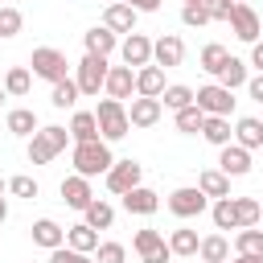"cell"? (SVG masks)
Instances as JSON below:
<instances>
[{
	"mask_svg": "<svg viewBox=\"0 0 263 263\" xmlns=\"http://www.w3.org/2000/svg\"><path fill=\"white\" fill-rule=\"evenodd\" d=\"M70 164H74L78 177L90 181V177H103V173L115 164V156H111V144H103V140H86V144H74Z\"/></svg>",
	"mask_w": 263,
	"mask_h": 263,
	"instance_id": "cell-1",
	"label": "cell"
},
{
	"mask_svg": "<svg viewBox=\"0 0 263 263\" xmlns=\"http://www.w3.org/2000/svg\"><path fill=\"white\" fill-rule=\"evenodd\" d=\"M90 115L99 123V140L103 144H115V140H123L132 132L127 127V103H119V99H99V107Z\"/></svg>",
	"mask_w": 263,
	"mask_h": 263,
	"instance_id": "cell-2",
	"label": "cell"
},
{
	"mask_svg": "<svg viewBox=\"0 0 263 263\" xmlns=\"http://www.w3.org/2000/svg\"><path fill=\"white\" fill-rule=\"evenodd\" d=\"M66 144H70V132L62 123H45V127H37L29 136V160L33 164H49L58 152H66Z\"/></svg>",
	"mask_w": 263,
	"mask_h": 263,
	"instance_id": "cell-3",
	"label": "cell"
},
{
	"mask_svg": "<svg viewBox=\"0 0 263 263\" xmlns=\"http://www.w3.org/2000/svg\"><path fill=\"white\" fill-rule=\"evenodd\" d=\"M29 74H33V78H45V82H62V78H70V62H66L62 49L37 45L33 58H29Z\"/></svg>",
	"mask_w": 263,
	"mask_h": 263,
	"instance_id": "cell-4",
	"label": "cell"
},
{
	"mask_svg": "<svg viewBox=\"0 0 263 263\" xmlns=\"http://www.w3.org/2000/svg\"><path fill=\"white\" fill-rule=\"evenodd\" d=\"M234 90H226V86H218V82H205V86H197L193 90V107L201 111V115H222V119H230L234 115Z\"/></svg>",
	"mask_w": 263,
	"mask_h": 263,
	"instance_id": "cell-5",
	"label": "cell"
},
{
	"mask_svg": "<svg viewBox=\"0 0 263 263\" xmlns=\"http://www.w3.org/2000/svg\"><path fill=\"white\" fill-rule=\"evenodd\" d=\"M103 78H107V58H95V53H82V62L74 66V86L78 95H99L103 90Z\"/></svg>",
	"mask_w": 263,
	"mask_h": 263,
	"instance_id": "cell-6",
	"label": "cell"
},
{
	"mask_svg": "<svg viewBox=\"0 0 263 263\" xmlns=\"http://www.w3.org/2000/svg\"><path fill=\"white\" fill-rule=\"evenodd\" d=\"M103 181H107V189L115 193V197H123L127 189H136V185H144V164L140 160H115L107 173H103Z\"/></svg>",
	"mask_w": 263,
	"mask_h": 263,
	"instance_id": "cell-7",
	"label": "cell"
},
{
	"mask_svg": "<svg viewBox=\"0 0 263 263\" xmlns=\"http://www.w3.org/2000/svg\"><path fill=\"white\" fill-rule=\"evenodd\" d=\"M132 247H136L140 263H168V259H173V255H168V247H164V234H160V230H152V226L136 230Z\"/></svg>",
	"mask_w": 263,
	"mask_h": 263,
	"instance_id": "cell-8",
	"label": "cell"
},
{
	"mask_svg": "<svg viewBox=\"0 0 263 263\" xmlns=\"http://www.w3.org/2000/svg\"><path fill=\"white\" fill-rule=\"evenodd\" d=\"M205 205H210V197H201L197 185H181L168 193V210L177 218H197V214H205Z\"/></svg>",
	"mask_w": 263,
	"mask_h": 263,
	"instance_id": "cell-9",
	"label": "cell"
},
{
	"mask_svg": "<svg viewBox=\"0 0 263 263\" xmlns=\"http://www.w3.org/2000/svg\"><path fill=\"white\" fill-rule=\"evenodd\" d=\"M226 25L234 29V37H238V41H247V45H255V41H259V12H255L251 4H234V8H230V16H226Z\"/></svg>",
	"mask_w": 263,
	"mask_h": 263,
	"instance_id": "cell-10",
	"label": "cell"
},
{
	"mask_svg": "<svg viewBox=\"0 0 263 263\" xmlns=\"http://www.w3.org/2000/svg\"><path fill=\"white\" fill-rule=\"evenodd\" d=\"M181 58H185V41L177 33H164V37L152 41V66L173 70V66H181Z\"/></svg>",
	"mask_w": 263,
	"mask_h": 263,
	"instance_id": "cell-11",
	"label": "cell"
},
{
	"mask_svg": "<svg viewBox=\"0 0 263 263\" xmlns=\"http://www.w3.org/2000/svg\"><path fill=\"white\" fill-rule=\"evenodd\" d=\"M119 53H123V66H127V70H140V66L152 62V41H148L144 33H127V37L119 41Z\"/></svg>",
	"mask_w": 263,
	"mask_h": 263,
	"instance_id": "cell-12",
	"label": "cell"
},
{
	"mask_svg": "<svg viewBox=\"0 0 263 263\" xmlns=\"http://www.w3.org/2000/svg\"><path fill=\"white\" fill-rule=\"evenodd\" d=\"M103 90H107V99H132L136 95V70H127V66H107V78H103Z\"/></svg>",
	"mask_w": 263,
	"mask_h": 263,
	"instance_id": "cell-13",
	"label": "cell"
},
{
	"mask_svg": "<svg viewBox=\"0 0 263 263\" xmlns=\"http://www.w3.org/2000/svg\"><path fill=\"white\" fill-rule=\"evenodd\" d=\"M218 173H222V177H247V173H251V152L238 148V144H222V152H218Z\"/></svg>",
	"mask_w": 263,
	"mask_h": 263,
	"instance_id": "cell-14",
	"label": "cell"
},
{
	"mask_svg": "<svg viewBox=\"0 0 263 263\" xmlns=\"http://www.w3.org/2000/svg\"><path fill=\"white\" fill-rule=\"evenodd\" d=\"M58 193H62V201H66L70 210H86V205L95 201L90 181H86V177H78V173H70V177L62 181V189H58Z\"/></svg>",
	"mask_w": 263,
	"mask_h": 263,
	"instance_id": "cell-15",
	"label": "cell"
},
{
	"mask_svg": "<svg viewBox=\"0 0 263 263\" xmlns=\"http://www.w3.org/2000/svg\"><path fill=\"white\" fill-rule=\"evenodd\" d=\"M136 16H140V12H132L123 0H115V4L103 8V29H111L115 37H119V33H136Z\"/></svg>",
	"mask_w": 263,
	"mask_h": 263,
	"instance_id": "cell-16",
	"label": "cell"
},
{
	"mask_svg": "<svg viewBox=\"0 0 263 263\" xmlns=\"http://www.w3.org/2000/svg\"><path fill=\"white\" fill-rule=\"evenodd\" d=\"M230 144H238V148H247V152L263 148V123H259L255 115H242V119L234 123V132H230Z\"/></svg>",
	"mask_w": 263,
	"mask_h": 263,
	"instance_id": "cell-17",
	"label": "cell"
},
{
	"mask_svg": "<svg viewBox=\"0 0 263 263\" xmlns=\"http://www.w3.org/2000/svg\"><path fill=\"white\" fill-rule=\"evenodd\" d=\"M123 210H127V214H140V218H148V214H156V210H160V197H156V189L136 185V189H127V193H123Z\"/></svg>",
	"mask_w": 263,
	"mask_h": 263,
	"instance_id": "cell-18",
	"label": "cell"
},
{
	"mask_svg": "<svg viewBox=\"0 0 263 263\" xmlns=\"http://www.w3.org/2000/svg\"><path fill=\"white\" fill-rule=\"evenodd\" d=\"M160 103L156 99H132V107H127V127H152V123H160Z\"/></svg>",
	"mask_w": 263,
	"mask_h": 263,
	"instance_id": "cell-19",
	"label": "cell"
},
{
	"mask_svg": "<svg viewBox=\"0 0 263 263\" xmlns=\"http://www.w3.org/2000/svg\"><path fill=\"white\" fill-rule=\"evenodd\" d=\"M82 45H86V53H95V58H111L115 45H119V37H115L111 29H103V25H95V29L82 33Z\"/></svg>",
	"mask_w": 263,
	"mask_h": 263,
	"instance_id": "cell-20",
	"label": "cell"
},
{
	"mask_svg": "<svg viewBox=\"0 0 263 263\" xmlns=\"http://www.w3.org/2000/svg\"><path fill=\"white\" fill-rule=\"evenodd\" d=\"M160 90H164V70L160 66H140L136 70V95L140 99H160Z\"/></svg>",
	"mask_w": 263,
	"mask_h": 263,
	"instance_id": "cell-21",
	"label": "cell"
},
{
	"mask_svg": "<svg viewBox=\"0 0 263 263\" xmlns=\"http://www.w3.org/2000/svg\"><path fill=\"white\" fill-rule=\"evenodd\" d=\"M214 78H218V86H226V90H238V86H247L251 70H247V62H242V58H234V53H230V58L222 62V70H218Z\"/></svg>",
	"mask_w": 263,
	"mask_h": 263,
	"instance_id": "cell-22",
	"label": "cell"
},
{
	"mask_svg": "<svg viewBox=\"0 0 263 263\" xmlns=\"http://www.w3.org/2000/svg\"><path fill=\"white\" fill-rule=\"evenodd\" d=\"M62 247H70V251H78V255H90L95 247H99V230H90L86 222H74V226H66V242Z\"/></svg>",
	"mask_w": 263,
	"mask_h": 263,
	"instance_id": "cell-23",
	"label": "cell"
},
{
	"mask_svg": "<svg viewBox=\"0 0 263 263\" xmlns=\"http://www.w3.org/2000/svg\"><path fill=\"white\" fill-rule=\"evenodd\" d=\"M164 247H168V255H173V259H189V255H197V230L177 226V230L164 238Z\"/></svg>",
	"mask_w": 263,
	"mask_h": 263,
	"instance_id": "cell-24",
	"label": "cell"
},
{
	"mask_svg": "<svg viewBox=\"0 0 263 263\" xmlns=\"http://www.w3.org/2000/svg\"><path fill=\"white\" fill-rule=\"evenodd\" d=\"M197 189H201V197H230V177H222L218 168H201L197 173Z\"/></svg>",
	"mask_w": 263,
	"mask_h": 263,
	"instance_id": "cell-25",
	"label": "cell"
},
{
	"mask_svg": "<svg viewBox=\"0 0 263 263\" xmlns=\"http://www.w3.org/2000/svg\"><path fill=\"white\" fill-rule=\"evenodd\" d=\"M82 222H86L90 230H111V222H115V205L103 201V197H95V201L82 210Z\"/></svg>",
	"mask_w": 263,
	"mask_h": 263,
	"instance_id": "cell-26",
	"label": "cell"
},
{
	"mask_svg": "<svg viewBox=\"0 0 263 263\" xmlns=\"http://www.w3.org/2000/svg\"><path fill=\"white\" fill-rule=\"evenodd\" d=\"M33 242L45 247V251H53V247L66 242V230H62L53 218H37V222H33Z\"/></svg>",
	"mask_w": 263,
	"mask_h": 263,
	"instance_id": "cell-27",
	"label": "cell"
},
{
	"mask_svg": "<svg viewBox=\"0 0 263 263\" xmlns=\"http://www.w3.org/2000/svg\"><path fill=\"white\" fill-rule=\"evenodd\" d=\"M197 255H201V263H226V259H230L226 234H205V238H197Z\"/></svg>",
	"mask_w": 263,
	"mask_h": 263,
	"instance_id": "cell-28",
	"label": "cell"
},
{
	"mask_svg": "<svg viewBox=\"0 0 263 263\" xmlns=\"http://www.w3.org/2000/svg\"><path fill=\"white\" fill-rule=\"evenodd\" d=\"M4 127H8L12 136H33V132H37V111H33V107H12V111L4 115Z\"/></svg>",
	"mask_w": 263,
	"mask_h": 263,
	"instance_id": "cell-29",
	"label": "cell"
},
{
	"mask_svg": "<svg viewBox=\"0 0 263 263\" xmlns=\"http://www.w3.org/2000/svg\"><path fill=\"white\" fill-rule=\"evenodd\" d=\"M70 140L74 144H86V140H99V123H95V115L90 111H74V119H70Z\"/></svg>",
	"mask_w": 263,
	"mask_h": 263,
	"instance_id": "cell-30",
	"label": "cell"
},
{
	"mask_svg": "<svg viewBox=\"0 0 263 263\" xmlns=\"http://www.w3.org/2000/svg\"><path fill=\"white\" fill-rule=\"evenodd\" d=\"M201 140L214 144V148L230 144V119H222V115H205V119H201Z\"/></svg>",
	"mask_w": 263,
	"mask_h": 263,
	"instance_id": "cell-31",
	"label": "cell"
},
{
	"mask_svg": "<svg viewBox=\"0 0 263 263\" xmlns=\"http://www.w3.org/2000/svg\"><path fill=\"white\" fill-rule=\"evenodd\" d=\"M230 205H234L238 230H247V226H259V218H263V205H259V197H230Z\"/></svg>",
	"mask_w": 263,
	"mask_h": 263,
	"instance_id": "cell-32",
	"label": "cell"
},
{
	"mask_svg": "<svg viewBox=\"0 0 263 263\" xmlns=\"http://www.w3.org/2000/svg\"><path fill=\"white\" fill-rule=\"evenodd\" d=\"M160 111H181V107H189L193 103V86H181V82H173V86H164L160 90Z\"/></svg>",
	"mask_w": 263,
	"mask_h": 263,
	"instance_id": "cell-33",
	"label": "cell"
},
{
	"mask_svg": "<svg viewBox=\"0 0 263 263\" xmlns=\"http://www.w3.org/2000/svg\"><path fill=\"white\" fill-rule=\"evenodd\" d=\"M29 86H33V74H29V66H12V70L4 74V95L21 99V95H29Z\"/></svg>",
	"mask_w": 263,
	"mask_h": 263,
	"instance_id": "cell-34",
	"label": "cell"
},
{
	"mask_svg": "<svg viewBox=\"0 0 263 263\" xmlns=\"http://www.w3.org/2000/svg\"><path fill=\"white\" fill-rule=\"evenodd\" d=\"M82 95H78V86H74V78H62V82H53V90H49V103L58 107V111H66V107H74Z\"/></svg>",
	"mask_w": 263,
	"mask_h": 263,
	"instance_id": "cell-35",
	"label": "cell"
},
{
	"mask_svg": "<svg viewBox=\"0 0 263 263\" xmlns=\"http://www.w3.org/2000/svg\"><path fill=\"white\" fill-rule=\"evenodd\" d=\"M201 119H205V115H201L193 103L181 107V111H173V123H177V132H185V136H197V132H201Z\"/></svg>",
	"mask_w": 263,
	"mask_h": 263,
	"instance_id": "cell-36",
	"label": "cell"
},
{
	"mask_svg": "<svg viewBox=\"0 0 263 263\" xmlns=\"http://www.w3.org/2000/svg\"><path fill=\"white\" fill-rule=\"evenodd\" d=\"M234 251L238 255H263V230H255V226L238 230L234 234Z\"/></svg>",
	"mask_w": 263,
	"mask_h": 263,
	"instance_id": "cell-37",
	"label": "cell"
},
{
	"mask_svg": "<svg viewBox=\"0 0 263 263\" xmlns=\"http://www.w3.org/2000/svg\"><path fill=\"white\" fill-rule=\"evenodd\" d=\"M226 58H230V49H226V45H218V41H210V45L201 49V58H197V62H201V70H205V74H218Z\"/></svg>",
	"mask_w": 263,
	"mask_h": 263,
	"instance_id": "cell-38",
	"label": "cell"
},
{
	"mask_svg": "<svg viewBox=\"0 0 263 263\" xmlns=\"http://www.w3.org/2000/svg\"><path fill=\"white\" fill-rule=\"evenodd\" d=\"M210 218H214V226H218V230H238V218H234L230 197H218V201H214V210H210Z\"/></svg>",
	"mask_w": 263,
	"mask_h": 263,
	"instance_id": "cell-39",
	"label": "cell"
},
{
	"mask_svg": "<svg viewBox=\"0 0 263 263\" xmlns=\"http://www.w3.org/2000/svg\"><path fill=\"white\" fill-rule=\"evenodd\" d=\"M25 29V16H21V8H12V4H0V37H16Z\"/></svg>",
	"mask_w": 263,
	"mask_h": 263,
	"instance_id": "cell-40",
	"label": "cell"
},
{
	"mask_svg": "<svg viewBox=\"0 0 263 263\" xmlns=\"http://www.w3.org/2000/svg\"><path fill=\"white\" fill-rule=\"evenodd\" d=\"M8 193H12V197H29V201H33L41 189H37V181H33V177H25V173H21V177H12V181H8Z\"/></svg>",
	"mask_w": 263,
	"mask_h": 263,
	"instance_id": "cell-41",
	"label": "cell"
},
{
	"mask_svg": "<svg viewBox=\"0 0 263 263\" xmlns=\"http://www.w3.org/2000/svg\"><path fill=\"white\" fill-rule=\"evenodd\" d=\"M99 263H127V247L123 242H99Z\"/></svg>",
	"mask_w": 263,
	"mask_h": 263,
	"instance_id": "cell-42",
	"label": "cell"
},
{
	"mask_svg": "<svg viewBox=\"0 0 263 263\" xmlns=\"http://www.w3.org/2000/svg\"><path fill=\"white\" fill-rule=\"evenodd\" d=\"M181 21H185L189 29H201V25L210 21V12H205V8H197V4H181Z\"/></svg>",
	"mask_w": 263,
	"mask_h": 263,
	"instance_id": "cell-43",
	"label": "cell"
},
{
	"mask_svg": "<svg viewBox=\"0 0 263 263\" xmlns=\"http://www.w3.org/2000/svg\"><path fill=\"white\" fill-rule=\"evenodd\" d=\"M49 263H90V255H78L70 247H53L49 251Z\"/></svg>",
	"mask_w": 263,
	"mask_h": 263,
	"instance_id": "cell-44",
	"label": "cell"
},
{
	"mask_svg": "<svg viewBox=\"0 0 263 263\" xmlns=\"http://www.w3.org/2000/svg\"><path fill=\"white\" fill-rule=\"evenodd\" d=\"M247 95H251L255 103H263V74H251V78H247Z\"/></svg>",
	"mask_w": 263,
	"mask_h": 263,
	"instance_id": "cell-45",
	"label": "cell"
},
{
	"mask_svg": "<svg viewBox=\"0 0 263 263\" xmlns=\"http://www.w3.org/2000/svg\"><path fill=\"white\" fill-rule=\"evenodd\" d=\"M123 4H127L132 12H156V8H160V0H123Z\"/></svg>",
	"mask_w": 263,
	"mask_h": 263,
	"instance_id": "cell-46",
	"label": "cell"
},
{
	"mask_svg": "<svg viewBox=\"0 0 263 263\" xmlns=\"http://www.w3.org/2000/svg\"><path fill=\"white\" fill-rule=\"evenodd\" d=\"M247 70H263V41L251 45V62H247Z\"/></svg>",
	"mask_w": 263,
	"mask_h": 263,
	"instance_id": "cell-47",
	"label": "cell"
},
{
	"mask_svg": "<svg viewBox=\"0 0 263 263\" xmlns=\"http://www.w3.org/2000/svg\"><path fill=\"white\" fill-rule=\"evenodd\" d=\"M226 263H263V255H234V259H226Z\"/></svg>",
	"mask_w": 263,
	"mask_h": 263,
	"instance_id": "cell-48",
	"label": "cell"
},
{
	"mask_svg": "<svg viewBox=\"0 0 263 263\" xmlns=\"http://www.w3.org/2000/svg\"><path fill=\"white\" fill-rule=\"evenodd\" d=\"M4 218H8V201L0 197V222H4Z\"/></svg>",
	"mask_w": 263,
	"mask_h": 263,
	"instance_id": "cell-49",
	"label": "cell"
},
{
	"mask_svg": "<svg viewBox=\"0 0 263 263\" xmlns=\"http://www.w3.org/2000/svg\"><path fill=\"white\" fill-rule=\"evenodd\" d=\"M185 4H197V8H205V4H210V0H185Z\"/></svg>",
	"mask_w": 263,
	"mask_h": 263,
	"instance_id": "cell-50",
	"label": "cell"
},
{
	"mask_svg": "<svg viewBox=\"0 0 263 263\" xmlns=\"http://www.w3.org/2000/svg\"><path fill=\"white\" fill-rule=\"evenodd\" d=\"M4 189H8V181H4V177H0V197H4Z\"/></svg>",
	"mask_w": 263,
	"mask_h": 263,
	"instance_id": "cell-51",
	"label": "cell"
},
{
	"mask_svg": "<svg viewBox=\"0 0 263 263\" xmlns=\"http://www.w3.org/2000/svg\"><path fill=\"white\" fill-rule=\"evenodd\" d=\"M4 99H8V95H4V86H0V107H4Z\"/></svg>",
	"mask_w": 263,
	"mask_h": 263,
	"instance_id": "cell-52",
	"label": "cell"
},
{
	"mask_svg": "<svg viewBox=\"0 0 263 263\" xmlns=\"http://www.w3.org/2000/svg\"><path fill=\"white\" fill-rule=\"evenodd\" d=\"M234 4H251V0H234Z\"/></svg>",
	"mask_w": 263,
	"mask_h": 263,
	"instance_id": "cell-53",
	"label": "cell"
},
{
	"mask_svg": "<svg viewBox=\"0 0 263 263\" xmlns=\"http://www.w3.org/2000/svg\"><path fill=\"white\" fill-rule=\"evenodd\" d=\"M107 4H115V0H107Z\"/></svg>",
	"mask_w": 263,
	"mask_h": 263,
	"instance_id": "cell-54",
	"label": "cell"
}]
</instances>
